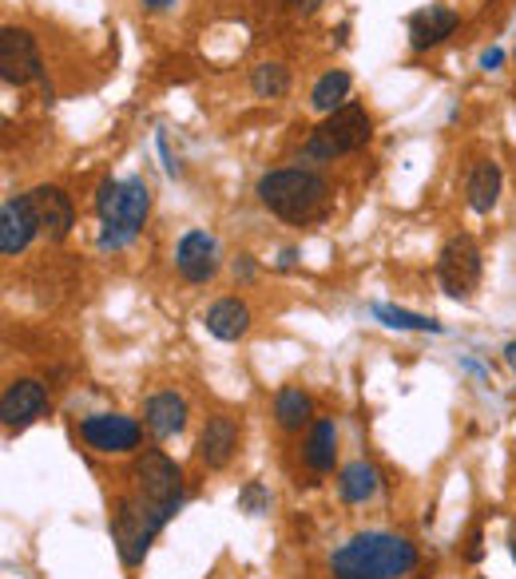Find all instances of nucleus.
Segmentation results:
<instances>
[{
    "label": "nucleus",
    "mask_w": 516,
    "mask_h": 579,
    "mask_svg": "<svg viewBox=\"0 0 516 579\" xmlns=\"http://www.w3.org/2000/svg\"><path fill=\"white\" fill-rule=\"evenodd\" d=\"M421 552L409 536L398 532H358L330 556L334 579H406L417 571Z\"/></svg>",
    "instance_id": "obj_1"
},
{
    "label": "nucleus",
    "mask_w": 516,
    "mask_h": 579,
    "mask_svg": "<svg viewBox=\"0 0 516 579\" xmlns=\"http://www.w3.org/2000/svg\"><path fill=\"white\" fill-rule=\"evenodd\" d=\"M259 203L271 210L274 218L290 223V227H306L327 218L330 210V183L327 175L310 171V167H279V171H266L254 187Z\"/></svg>",
    "instance_id": "obj_2"
},
{
    "label": "nucleus",
    "mask_w": 516,
    "mask_h": 579,
    "mask_svg": "<svg viewBox=\"0 0 516 579\" xmlns=\"http://www.w3.org/2000/svg\"><path fill=\"white\" fill-rule=\"evenodd\" d=\"M108 524H111V543H116L119 560H124L127 568H139V563L147 560V552H152L155 536L172 524V512L155 508L152 500H144L136 489H127L124 497H116V504H111Z\"/></svg>",
    "instance_id": "obj_3"
},
{
    "label": "nucleus",
    "mask_w": 516,
    "mask_h": 579,
    "mask_svg": "<svg viewBox=\"0 0 516 579\" xmlns=\"http://www.w3.org/2000/svg\"><path fill=\"white\" fill-rule=\"evenodd\" d=\"M373 139V116L362 104H345V108L330 111L322 124L314 127L302 144V159L306 164H334L342 155L362 151Z\"/></svg>",
    "instance_id": "obj_4"
},
{
    "label": "nucleus",
    "mask_w": 516,
    "mask_h": 579,
    "mask_svg": "<svg viewBox=\"0 0 516 579\" xmlns=\"http://www.w3.org/2000/svg\"><path fill=\"white\" fill-rule=\"evenodd\" d=\"M132 489L144 500H152L155 508L164 512H179L183 508V469L164 453V449H144V453L132 461Z\"/></svg>",
    "instance_id": "obj_5"
},
{
    "label": "nucleus",
    "mask_w": 516,
    "mask_h": 579,
    "mask_svg": "<svg viewBox=\"0 0 516 579\" xmlns=\"http://www.w3.org/2000/svg\"><path fill=\"white\" fill-rule=\"evenodd\" d=\"M147 210H152V190L144 179H124L119 203L111 207V215L100 218V251H119L144 230Z\"/></svg>",
    "instance_id": "obj_6"
},
{
    "label": "nucleus",
    "mask_w": 516,
    "mask_h": 579,
    "mask_svg": "<svg viewBox=\"0 0 516 579\" xmlns=\"http://www.w3.org/2000/svg\"><path fill=\"white\" fill-rule=\"evenodd\" d=\"M144 429L147 425L127 413H91L80 421V441L100 457H132L144 453Z\"/></svg>",
    "instance_id": "obj_7"
},
{
    "label": "nucleus",
    "mask_w": 516,
    "mask_h": 579,
    "mask_svg": "<svg viewBox=\"0 0 516 579\" xmlns=\"http://www.w3.org/2000/svg\"><path fill=\"white\" fill-rule=\"evenodd\" d=\"M437 282L449 298L469 302L480 286V246L469 235H454L437 254Z\"/></svg>",
    "instance_id": "obj_8"
},
{
    "label": "nucleus",
    "mask_w": 516,
    "mask_h": 579,
    "mask_svg": "<svg viewBox=\"0 0 516 579\" xmlns=\"http://www.w3.org/2000/svg\"><path fill=\"white\" fill-rule=\"evenodd\" d=\"M0 80L9 88L45 80V60H40L37 37L28 28H0Z\"/></svg>",
    "instance_id": "obj_9"
},
{
    "label": "nucleus",
    "mask_w": 516,
    "mask_h": 579,
    "mask_svg": "<svg viewBox=\"0 0 516 579\" xmlns=\"http://www.w3.org/2000/svg\"><path fill=\"white\" fill-rule=\"evenodd\" d=\"M48 405H52V398H48V385L37 377H12L9 385H4V393H0V421H4V433H25V429H32L40 421V416H48Z\"/></svg>",
    "instance_id": "obj_10"
},
{
    "label": "nucleus",
    "mask_w": 516,
    "mask_h": 579,
    "mask_svg": "<svg viewBox=\"0 0 516 579\" xmlns=\"http://www.w3.org/2000/svg\"><path fill=\"white\" fill-rule=\"evenodd\" d=\"M238 441H243V425H238L235 413H211L207 425H203L199 441H195V457L207 472H223L238 453Z\"/></svg>",
    "instance_id": "obj_11"
},
{
    "label": "nucleus",
    "mask_w": 516,
    "mask_h": 579,
    "mask_svg": "<svg viewBox=\"0 0 516 579\" xmlns=\"http://www.w3.org/2000/svg\"><path fill=\"white\" fill-rule=\"evenodd\" d=\"M218 266H223V258H218L215 235H207V230H187V235L179 238V246H175V271H179L183 282L203 286V282L215 278Z\"/></svg>",
    "instance_id": "obj_12"
},
{
    "label": "nucleus",
    "mask_w": 516,
    "mask_h": 579,
    "mask_svg": "<svg viewBox=\"0 0 516 579\" xmlns=\"http://www.w3.org/2000/svg\"><path fill=\"white\" fill-rule=\"evenodd\" d=\"M28 199L37 207V218H40V235L48 243H64V238L72 235L76 227V207H72V195L56 183H40V187L28 190Z\"/></svg>",
    "instance_id": "obj_13"
},
{
    "label": "nucleus",
    "mask_w": 516,
    "mask_h": 579,
    "mask_svg": "<svg viewBox=\"0 0 516 579\" xmlns=\"http://www.w3.org/2000/svg\"><path fill=\"white\" fill-rule=\"evenodd\" d=\"M37 235H40V218L32 199H28V195H12V199L0 207V254H4V258H17L20 251L32 246Z\"/></svg>",
    "instance_id": "obj_14"
},
{
    "label": "nucleus",
    "mask_w": 516,
    "mask_h": 579,
    "mask_svg": "<svg viewBox=\"0 0 516 579\" xmlns=\"http://www.w3.org/2000/svg\"><path fill=\"white\" fill-rule=\"evenodd\" d=\"M187 416H191L187 398L175 390H159L144 401V425L155 441H172V436H179L183 429H187Z\"/></svg>",
    "instance_id": "obj_15"
},
{
    "label": "nucleus",
    "mask_w": 516,
    "mask_h": 579,
    "mask_svg": "<svg viewBox=\"0 0 516 579\" xmlns=\"http://www.w3.org/2000/svg\"><path fill=\"white\" fill-rule=\"evenodd\" d=\"M457 28H461V17H457L454 9L429 4V9L409 17V48H413V52H429V48L445 45V40L454 37Z\"/></svg>",
    "instance_id": "obj_16"
},
{
    "label": "nucleus",
    "mask_w": 516,
    "mask_h": 579,
    "mask_svg": "<svg viewBox=\"0 0 516 579\" xmlns=\"http://www.w3.org/2000/svg\"><path fill=\"white\" fill-rule=\"evenodd\" d=\"M302 464L314 477H327L338 464V421L334 416H314V425L302 436Z\"/></svg>",
    "instance_id": "obj_17"
},
{
    "label": "nucleus",
    "mask_w": 516,
    "mask_h": 579,
    "mask_svg": "<svg viewBox=\"0 0 516 579\" xmlns=\"http://www.w3.org/2000/svg\"><path fill=\"white\" fill-rule=\"evenodd\" d=\"M203 326H207L211 337H218V342H243L246 334H251V306L238 298H218L207 306V314H203Z\"/></svg>",
    "instance_id": "obj_18"
},
{
    "label": "nucleus",
    "mask_w": 516,
    "mask_h": 579,
    "mask_svg": "<svg viewBox=\"0 0 516 579\" xmlns=\"http://www.w3.org/2000/svg\"><path fill=\"white\" fill-rule=\"evenodd\" d=\"M274 425L282 433H302L314 425V398L302 385H282L274 393Z\"/></svg>",
    "instance_id": "obj_19"
},
{
    "label": "nucleus",
    "mask_w": 516,
    "mask_h": 579,
    "mask_svg": "<svg viewBox=\"0 0 516 579\" xmlns=\"http://www.w3.org/2000/svg\"><path fill=\"white\" fill-rule=\"evenodd\" d=\"M500 164L497 159H477L469 171V183H465V195H469V207L477 215H489L500 199Z\"/></svg>",
    "instance_id": "obj_20"
},
{
    "label": "nucleus",
    "mask_w": 516,
    "mask_h": 579,
    "mask_svg": "<svg viewBox=\"0 0 516 579\" xmlns=\"http://www.w3.org/2000/svg\"><path fill=\"white\" fill-rule=\"evenodd\" d=\"M381 492V472L370 461H350L338 469V497L345 504H366Z\"/></svg>",
    "instance_id": "obj_21"
},
{
    "label": "nucleus",
    "mask_w": 516,
    "mask_h": 579,
    "mask_svg": "<svg viewBox=\"0 0 516 579\" xmlns=\"http://www.w3.org/2000/svg\"><path fill=\"white\" fill-rule=\"evenodd\" d=\"M350 72H342V68H330L327 76H318V84L310 88V108L322 111V116H330V111L345 108L350 104Z\"/></svg>",
    "instance_id": "obj_22"
},
{
    "label": "nucleus",
    "mask_w": 516,
    "mask_h": 579,
    "mask_svg": "<svg viewBox=\"0 0 516 579\" xmlns=\"http://www.w3.org/2000/svg\"><path fill=\"white\" fill-rule=\"evenodd\" d=\"M251 91L259 96V100H279V96H286L290 91V68L279 60H266L259 63L251 72Z\"/></svg>",
    "instance_id": "obj_23"
},
{
    "label": "nucleus",
    "mask_w": 516,
    "mask_h": 579,
    "mask_svg": "<svg viewBox=\"0 0 516 579\" xmlns=\"http://www.w3.org/2000/svg\"><path fill=\"white\" fill-rule=\"evenodd\" d=\"M373 314L386 322L390 330H417V334H441V322L426 314H409V310H398V306H373Z\"/></svg>",
    "instance_id": "obj_24"
},
{
    "label": "nucleus",
    "mask_w": 516,
    "mask_h": 579,
    "mask_svg": "<svg viewBox=\"0 0 516 579\" xmlns=\"http://www.w3.org/2000/svg\"><path fill=\"white\" fill-rule=\"evenodd\" d=\"M266 508H271V492H266L259 480H251V484L238 492V512H246V517H263Z\"/></svg>",
    "instance_id": "obj_25"
},
{
    "label": "nucleus",
    "mask_w": 516,
    "mask_h": 579,
    "mask_svg": "<svg viewBox=\"0 0 516 579\" xmlns=\"http://www.w3.org/2000/svg\"><path fill=\"white\" fill-rule=\"evenodd\" d=\"M119 190H124V183H119V179H111V175H108V179H100V187H96V215H111V207H116V203H119Z\"/></svg>",
    "instance_id": "obj_26"
},
{
    "label": "nucleus",
    "mask_w": 516,
    "mask_h": 579,
    "mask_svg": "<svg viewBox=\"0 0 516 579\" xmlns=\"http://www.w3.org/2000/svg\"><path fill=\"white\" fill-rule=\"evenodd\" d=\"M235 278H243V282L254 278V258H251V254H238V258H235Z\"/></svg>",
    "instance_id": "obj_27"
},
{
    "label": "nucleus",
    "mask_w": 516,
    "mask_h": 579,
    "mask_svg": "<svg viewBox=\"0 0 516 579\" xmlns=\"http://www.w3.org/2000/svg\"><path fill=\"white\" fill-rule=\"evenodd\" d=\"M500 63H505V52H500V48H489V52L480 56V68H485V72H493V68H500Z\"/></svg>",
    "instance_id": "obj_28"
},
{
    "label": "nucleus",
    "mask_w": 516,
    "mask_h": 579,
    "mask_svg": "<svg viewBox=\"0 0 516 579\" xmlns=\"http://www.w3.org/2000/svg\"><path fill=\"white\" fill-rule=\"evenodd\" d=\"M144 9L147 12H167V9H175V0H144Z\"/></svg>",
    "instance_id": "obj_29"
},
{
    "label": "nucleus",
    "mask_w": 516,
    "mask_h": 579,
    "mask_svg": "<svg viewBox=\"0 0 516 579\" xmlns=\"http://www.w3.org/2000/svg\"><path fill=\"white\" fill-rule=\"evenodd\" d=\"M480 552H485V548H480V532H473V536H469V560L477 563Z\"/></svg>",
    "instance_id": "obj_30"
},
{
    "label": "nucleus",
    "mask_w": 516,
    "mask_h": 579,
    "mask_svg": "<svg viewBox=\"0 0 516 579\" xmlns=\"http://www.w3.org/2000/svg\"><path fill=\"white\" fill-rule=\"evenodd\" d=\"M505 362H508V370L516 373V342H508V345H505Z\"/></svg>",
    "instance_id": "obj_31"
},
{
    "label": "nucleus",
    "mask_w": 516,
    "mask_h": 579,
    "mask_svg": "<svg viewBox=\"0 0 516 579\" xmlns=\"http://www.w3.org/2000/svg\"><path fill=\"white\" fill-rule=\"evenodd\" d=\"M299 4H302V12H314L318 4H327V0H299Z\"/></svg>",
    "instance_id": "obj_32"
},
{
    "label": "nucleus",
    "mask_w": 516,
    "mask_h": 579,
    "mask_svg": "<svg viewBox=\"0 0 516 579\" xmlns=\"http://www.w3.org/2000/svg\"><path fill=\"white\" fill-rule=\"evenodd\" d=\"M508 548H513V560H516V528H513V536H508Z\"/></svg>",
    "instance_id": "obj_33"
}]
</instances>
